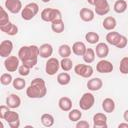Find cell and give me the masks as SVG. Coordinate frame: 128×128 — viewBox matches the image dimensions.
Here are the masks:
<instances>
[{
  "instance_id": "22",
  "label": "cell",
  "mask_w": 128,
  "mask_h": 128,
  "mask_svg": "<svg viewBox=\"0 0 128 128\" xmlns=\"http://www.w3.org/2000/svg\"><path fill=\"white\" fill-rule=\"evenodd\" d=\"M86 49V45L82 41H77L72 45V52L77 56H83Z\"/></svg>"
},
{
  "instance_id": "41",
  "label": "cell",
  "mask_w": 128,
  "mask_h": 128,
  "mask_svg": "<svg viewBox=\"0 0 128 128\" xmlns=\"http://www.w3.org/2000/svg\"><path fill=\"white\" fill-rule=\"evenodd\" d=\"M8 111H9V107L7 105H1L0 106V118L4 119Z\"/></svg>"
},
{
  "instance_id": "21",
  "label": "cell",
  "mask_w": 128,
  "mask_h": 128,
  "mask_svg": "<svg viewBox=\"0 0 128 128\" xmlns=\"http://www.w3.org/2000/svg\"><path fill=\"white\" fill-rule=\"evenodd\" d=\"M0 30L2 32L10 35V36H14V35H16L18 33V27L15 24L11 23V22H8L7 24L0 26Z\"/></svg>"
},
{
  "instance_id": "23",
  "label": "cell",
  "mask_w": 128,
  "mask_h": 128,
  "mask_svg": "<svg viewBox=\"0 0 128 128\" xmlns=\"http://www.w3.org/2000/svg\"><path fill=\"white\" fill-rule=\"evenodd\" d=\"M64 28H65V25L62 18H57L56 20L51 22V29L54 33H57V34L62 33L64 31Z\"/></svg>"
},
{
  "instance_id": "7",
  "label": "cell",
  "mask_w": 128,
  "mask_h": 128,
  "mask_svg": "<svg viewBox=\"0 0 128 128\" xmlns=\"http://www.w3.org/2000/svg\"><path fill=\"white\" fill-rule=\"evenodd\" d=\"M74 71L78 76L83 78H89L93 74V68L89 64H77L74 67Z\"/></svg>"
},
{
  "instance_id": "8",
  "label": "cell",
  "mask_w": 128,
  "mask_h": 128,
  "mask_svg": "<svg viewBox=\"0 0 128 128\" xmlns=\"http://www.w3.org/2000/svg\"><path fill=\"white\" fill-rule=\"evenodd\" d=\"M20 64V59L17 56H8L4 61V67L8 72H15L18 70Z\"/></svg>"
},
{
  "instance_id": "26",
  "label": "cell",
  "mask_w": 128,
  "mask_h": 128,
  "mask_svg": "<svg viewBox=\"0 0 128 128\" xmlns=\"http://www.w3.org/2000/svg\"><path fill=\"white\" fill-rule=\"evenodd\" d=\"M120 37H121V34H119L118 32L112 31V32H108V33H107V35H106V40H107V42H108L110 45L116 46V44H117L118 41L120 40Z\"/></svg>"
},
{
  "instance_id": "33",
  "label": "cell",
  "mask_w": 128,
  "mask_h": 128,
  "mask_svg": "<svg viewBox=\"0 0 128 128\" xmlns=\"http://www.w3.org/2000/svg\"><path fill=\"white\" fill-rule=\"evenodd\" d=\"M82 117V112L78 109H71L68 113V118L71 122H77L81 119Z\"/></svg>"
},
{
  "instance_id": "4",
  "label": "cell",
  "mask_w": 128,
  "mask_h": 128,
  "mask_svg": "<svg viewBox=\"0 0 128 128\" xmlns=\"http://www.w3.org/2000/svg\"><path fill=\"white\" fill-rule=\"evenodd\" d=\"M41 19L45 22H52L57 18H61L60 10L56 8H45L41 12Z\"/></svg>"
},
{
  "instance_id": "1",
  "label": "cell",
  "mask_w": 128,
  "mask_h": 128,
  "mask_svg": "<svg viewBox=\"0 0 128 128\" xmlns=\"http://www.w3.org/2000/svg\"><path fill=\"white\" fill-rule=\"evenodd\" d=\"M39 56V47L36 45H29V46H22L18 51V57L20 61L29 66L30 68H33L37 64Z\"/></svg>"
},
{
  "instance_id": "9",
  "label": "cell",
  "mask_w": 128,
  "mask_h": 128,
  "mask_svg": "<svg viewBox=\"0 0 128 128\" xmlns=\"http://www.w3.org/2000/svg\"><path fill=\"white\" fill-rule=\"evenodd\" d=\"M6 122L8 123L10 128H19L20 126V119H19V114L13 110H9L4 118Z\"/></svg>"
},
{
  "instance_id": "30",
  "label": "cell",
  "mask_w": 128,
  "mask_h": 128,
  "mask_svg": "<svg viewBox=\"0 0 128 128\" xmlns=\"http://www.w3.org/2000/svg\"><path fill=\"white\" fill-rule=\"evenodd\" d=\"M41 123L45 127H51L54 124V117L49 113H44L41 116Z\"/></svg>"
},
{
  "instance_id": "18",
  "label": "cell",
  "mask_w": 128,
  "mask_h": 128,
  "mask_svg": "<svg viewBox=\"0 0 128 128\" xmlns=\"http://www.w3.org/2000/svg\"><path fill=\"white\" fill-rule=\"evenodd\" d=\"M79 16L81 18L82 21L84 22H90L94 19L95 17V13L93 10L89 9V8H81L80 12H79Z\"/></svg>"
},
{
  "instance_id": "29",
  "label": "cell",
  "mask_w": 128,
  "mask_h": 128,
  "mask_svg": "<svg viewBox=\"0 0 128 128\" xmlns=\"http://www.w3.org/2000/svg\"><path fill=\"white\" fill-rule=\"evenodd\" d=\"M71 81V77L69 75V73H67L66 71L65 72H62V73H59L57 75V82L58 84L62 85V86H65V85H68Z\"/></svg>"
},
{
  "instance_id": "46",
  "label": "cell",
  "mask_w": 128,
  "mask_h": 128,
  "mask_svg": "<svg viewBox=\"0 0 128 128\" xmlns=\"http://www.w3.org/2000/svg\"><path fill=\"white\" fill-rule=\"evenodd\" d=\"M42 2H44V3H48V2H50L51 0H41Z\"/></svg>"
},
{
  "instance_id": "39",
  "label": "cell",
  "mask_w": 128,
  "mask_h": 128,
  "mask_svg": "<svg viewBox=\"0 0 128 128\" xmlns=\"http://www.w3.org/2000/svg\"><path fill=\"white\" fill-rule=\"evenodd\" d=\"M30 67L29 66H27V65H25V64H21L20 66H19V68H18V73L21 75V76H28L29 75V73H30Z\"/></svg>"
},
{
  "instance_id": "24",
  "label": "cell",
  "mask_w": 128,
  "mask_h": 128,
  "mask_svg": "<svg viewBox=\"0 0 128 128\" xmlns=\"http://www.w3.org/2000/svg\"><path fill=\"white\" fill-rule=\"evenodd\" d=\"M102 25H103V28H104V29H106V30H108V31H112V30L115 29V27H116V25H117V22H116V19H115L114 17H112V16H107L106 18H104Z\"/></svg>"
},
{
  "instance_id": "44",
  "label": "cell",
  "mask_w": 128,
  "mask_h": 128,
  "mask_svg": "<svg viewBox=\"0 0 128 128\" xmlns=\"http://www.w3.org/2000/svg\"><path fill=\"white\" fill-rule=\"evenodd\" d=\"M118 128H128V122H126V123H120L118 125Z\"/></svg>"
},
{
  "instance_id": "31",
  "label": "cell",
  "mask_w": 128,
  "mask_h": 128,
  "mask_svg": "<svg viewBox=\"0 0 128 128\" xmlns=\"http://www.w3.org/2000/svg\"><path fill=\"white\" fill-rule=\"evenodd\" d=\"M99 35L98 33L96 32H93V31H90V32H87L85 34V40L89 43V44H97L99 42Z\"/></svg>"
},
{
  "instance_id": "13",
  "label": "cell",
  "mask_w": 128,
  "mask_h": 128,
  "mask_svg": "<svg viewBox=\"0 0 128 128\" xmlns=\"http://www.w3.org/2000/svg\"><path fill=\"white\" fill-rule=\"evenodd\" d=\"M13 50V43L10 40H3L0 43V56L3 58H7L10 56Z\"/></svg>"
},
{
  "instance_id": "47",
  "label": "cell",
  "mask_w": 128,
  "mask_h": 128,
  "mask_svg": "<svg viewBox=\"0 0 128 128\" xmlns=\"http://www.w3.org/2000/svg\"><path fill=\"white\" fill-rule=\"evenodd\" d=\"M0 128H3V123L2 122H0Z\"/></svg>"
},
{
  "instance_id": "40",
  "label": "cell",
  "mask_w": 128,
  "mask_h": 128,
  "mask_svg": "<svg viewBox=\"0 0 128 128\" xmlns=\"http://www.w3.org/2000/svg\"><path fill=\"white\" fill-rule=\"evenodd\" d=\"M128 43V40H127V37L124 36V35H121L120 37V40L118 41V43L116 44V47L119 48V49H122V48H125L126 45Z\"/></svg>"
},
{
  "instance_id": "45",
  "label": "cell",
  "mask_w": 128,
  "mask_h": 128,
  "mask_svg": "<svg viewBox=\"0 0 128 128\" xmlns=\"http://www.w3.org/2000/svg\"><path fill=\"white\" fill-rule=\"evenodd\" d=\"M87 2L90 4V5H93L94 6V3H95V0H87Z\"/></svg>"
},
{
  "instance_id": "3",
  "label": "cell",
  "mask_w": 128,
  "mask_h": 128,
  "mask_svg": "<svg viewBox=\"0 0 128 128\" xmlns=\"http://www.w3.org/2000/svg\"><path fill=\"white\" fill-rule=\"evenodd\" d=\"M38 11H39V6H38L37 3H35V2L28 3L22 9V11H21V17H22V19H24L26 21H29V20L33 19L36 16V14L38 13Z\"/></svg>"
},
{
  "instance_id": "27",
  "label": "cell",
  "mask_w": 128,
  "mask_h": 128,
  "mask_svg": "<svg viewBox=\"0 0 128 128\" xmlns=\"http://www.w3.org/2000/svg\"><path fill=\"white\" fill-rule=\"evenodd\" d=\"M127 2L125 0H117L115 3H114V6H113V9L116 13L118 14H121V13H124L127 9Z\"/></svg>"
},
{
  "instance_id": "2",
  "label": "cell",
  "mask_w": 128,
  "mask_h": 128,
  "mask_svg": "<svg viewBox=\"0 0 128 128\" xmlns=\"http://www.w3.org/2000/svg\"><path fill=\"white\" fill-rule=\"evenodd\" d=\"M47 94L46 83L42 78H35L26 89V95L32 99L43 98Z\"/></svg>"
},
{
  "instance_id": "16",
  "label": "cell",
  "mask_w": 128,
  "mask_h": 128,
  "mask_svg": "<svg viewBox=\"0 0 128 128\" xmlns=\"http://www.w3.org/2000/svg\"><path fill=\"white\" fill-rule=\"evenodd\" d=\"M20 104H21V99L16 94H10L6 98V105L10 109H16L20 106Z\"/></svg>"
},
{
  "instance_id": "38",
  "label": "cell",
  "mask_w": 128,
  "mask_h": 128,
  "mask_svg": "<svg viewBox=\"0 0 128 128\" xmlns=\"http://www.w3.org/2000/svg\"><path fill=\"white\" fill-rule=\"evenodd\" d=\"M9 21V16L8 13L5 11V9L3 7H0V26L7 24Z\"/></svg>"
},
{
  "instance_id": "25",
  "label": "cell",
  "mask_w": 128,
  "mask_h": 128,
  "mask_svg": "<svg viewBox=\"0 0 128 128\" xmlns=\"http://www.w3.org/2000/svg\"><path fill=\"white\" fill-rule=\"evenodd\" d=\"M102 109L106 113H112L115 110V102L112 98H105L102 102Z\"/></svg>"
},
{
  "instance_id": "34",
  "label": "cell",
  "mask_w": 128,
  "mask_h": 128,
  "mask_svg": "<svg viewBox=\"0 0 128 128\" xmlns=\"http://www.w3.org/2000/svg\"><path fill=\"white\" fill-rule=\"evenodd\" d=\"M60 67L63 69V71H70L73 67V62L69 57L62 58V60L60 61Z\"/></svg>"
},
{
  "instance_id": "37",
  "label": "cell",
  "mask_w": 128,
  "mask_h": 128,
  "mask_svg": "<svg viewBox=\"0 0 128 128\" xmlns=\"http://www.w3.org/2000/svg\"><path fill=\"white\" fill-rule=\"evenodd\" d=\"M0 82L2 85H9L13 82V78H12V75L10 73H3L1 76H0Z\"/></svg>"
},
{
  "instance_id": "42",
  "label": "cell",
  "mask_w": 128,
  "mask_h": 128,
  "mask_svg": "<svg viewBox=\"0 0 128 128\" xmlns=\"http://www.w3.org/2000/svg\"><path fill=\"white\" fill-rule=\"evenodd\" d=\"M89 123L85 120H79L76 123V128H89Z\"/></svg>"
},
{
  "instance_id": "19",
  "label": "cell",
  "mask_w": 128,
  "mask_h": 128,
  "mask_svg": "<svg viewBox=\"0 0 128 128\" xmlns=\"http://www.w3.org/2000/svg\"><path fill=\"white\" fill-rule=\"evenodd\" d=\"M102 86H103V82L98 77L91 78L90 80L87 81V88L91 91H98L102 88Z\"/></svg>"
},
{
  "instance_id": "14",
  "label": "cell",
  "mask_w": 128,
  "mask_h": 128,
  "mask_svg": "<svg viewBox=\"0 0 128 128\" xmlns=\"http://www.w3.org/2000/svg\"><path fill=\"white\" fill-rule=\"evenodd\" d=\"M113 68H114L113 64L105 59H101L96 65V70L99 73H110L113 71Z\"/></svg>"
},
{
  "instance_id": "32",
  "label": "cell",
  "mask_w": 128,
  "mask_h": 128,
  "mask_svg": "<svg viewBox=\"0 0 128 128\" xmlns=\"http://www.w3.org/2000/svg\"><path fill=\"white\" fill-rule=\"evenodd\" d=\"M71 52H72V48L67 44H62L58 48V53L62 58L69 57L71 55Z\"/></svg>"
},
{
  "instance_id": "43",
  "label": "cell",
  "mask_w": 128,
  "mask_h": 128,
  "mask_svg": "<svg viewBox=\"0 0 128 128\" xmlns=\"http://www.w3.org/2000/svg\"><path fill=\"white\" fill-rule=\"evenodd\" d=\"M123 119L125 120V122H128V109L125 110V112L123 114Z\"/></svg>"
},
{
  "instance_id": "11",
  "label": "cell",
  "mask_w": 128,
  "mask_h": 128,
  "mask_svg": "<svg viewBox=\"0 0 128 128\" xmlns=\"http://www.w3.org/2000/svg\"><path fill=\"white\" fill-rule=\"evenodd\" d=\"M5 8L13 14H17L20 11H22V9H23L22 2L20 0H6L5 1Z\"/></svg>"
},
{
  "instance_id": "15",
  "label": "cell",
  "mask_w": 128,
  "mask_h": 128,
  "mask_svg": "<svg viewBox=\"0 0 128 128\" xmlns=\"http://www.w3.org/2000/svg\"><path fill=\"white\" fill-rule=\"evenodd\" d=\"M95 53H96V56L101 58V59H105L108 54H109V47L106 43L104 42H100V43H97L96 45V48H95Z\"/></svg>"
},
{
  "instance_id": "12",
  "label": "cell",
  "mask_w": 128,
  "mask_h": 128,
  "mask_svg": "<svg viewBox=\"0 0 128 128\" xmlns=\"http://www.w3.org/2000/svg\"><path fill=\"white\" fill-rule=\"evenodd\" d=\"M107 116L104 113H96L93 116V128H107Z\"/></svg>"
},
{
  "instance_id": "20",
  "label": "cell",
  "mask_w": 128,
  "mask_h": 128,
  "mask_svg": "<svg viewBox=\"0 0 128 128\" xmlns=\"http://www.w3.org/2000/svg\"><path fill=\"white\" fill-rule=\"evenodd\" d=\"M58 106L62 111L69 112L72 109V100L67 96L61 97L58 101Z\"/></svg>"
},
{
  "instance_id": "6",
  "label": "cell",
  "mask_w": 128,
  "mask_h": 128,
  "mask_svg": "<svg viewBox=\"0 0 128 128\" xmlns=\"http://www.w3.org/2000/svg\"><path fill=\"white\" fill-rule=\"evenodd\" d=\"M59 68H60V61L57 58L50 57L47 59L46 64H45V72L48 75H50V76L55 75L58 72Z\"/></svg>"
},
{
  "instance_id": "17",
  "label": "cell",
  "mask_w": 128,
  "mask_h": 128,
  "mask_svg": "<svg viewBox=\"0 0 128 128\" xmlns=\"http://www.w3.org/2000/svg\"><path fill=\"white\" fill-rule=\"evenodd\" d=\"M53 53V47L49 43H44L39 47V56L42 58H50Z\"/></svg>"
},
{
  "instance_id": "35",
  "label": "cell",
  "mask_w": 128,
  "mask_h": 128,
  "mask_svg": "<svg viewBox=\"0 0 128 128\" xmlns=\"http://www.w3.org/2000/svg\"><path fill=\"white\" fill-rule=\"evenodd\" d=\"M119 70L122 74H128V57H123L120 60Z\"/></svg>"
},
{
  "instance_id": "10",
  "label": "cell",
  "mask_w": 128,
  "mask_h": 128,
  "mask_svg": "<svg viewBox=\"0 0 128 128\" xmlns=\"http://www.w3.org/2000/svg\"><path fill=\"white\" fill-rule=\"evenodd\" d=\"M94 7L95 13L100 16H104L110 11V6L107 0H95Z\"/></svg>"
},
{
  "instance_id": "28",
  "label": "cell",
  "mask_w": 128,
  "mask_h": 128,
  "mask_svg": "<svg viewBox=\"0 0 128 128\" xmlns=\"http://www.w3.org/2000/svg\"><path fill=\"white\" fill-rule=\"evenodd\" d=\"M95 56H96L95 50H93L92 48H87L85 53H84V55L82 57H83V60H84L85 63L90 64V63H92L95 60Z\"/></svg>"
},
{
  "instance_id": "36",
  "label": "cell",
  "mask_w": 128,
  "mask_h": 128,
  "mask_svg": "<svg viewBox=\"0 0 128 128\" xmlns=\"http://www.w3.org/2000/svg\"><path fill=\"white\" fill-rule=\"evenodd\" d=\"M12 85H13V88L16 89V90H22L25 85H26V82L24 79L22 78H15L12 82Z\"/></svg>"
},
{
  "instance_id": "5",
  "label": "cell",
  "mask_w": 128,
  "mask_h": 128,
  "mask_svg": "<svg viewBox=\"0 0 128 128\" xmlns=\"http://www.w3.org/2000/svg\"><path fill=\"white\" fill-rule=\"evenodd\" d=\"M95 103V98H94V95L92 93H89V92H86L84 93L80 100H79V106L82 110H89L92 108V106L94 105Z\"/></svg>"
}]
</instances>
